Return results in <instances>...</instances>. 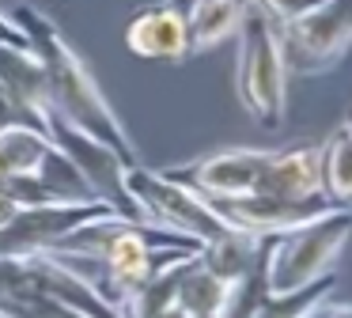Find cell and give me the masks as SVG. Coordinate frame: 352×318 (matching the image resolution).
I'll return each instance as SVG.
<instances>
[{
  "mask_svg": "<svg viewBox=\"0 0 352 318\" xmlns=\"http://www.w3.org/2000/svg\"><path fill=\"white\" fill-rule=\"evenodd\" d=\"M16 23L23 27L27 42H31L34 57L42 65V76H46V98H50V110L54 118L69 121V125L91 133L95 140L110 144L122 159L129 163H140L137 156V144L129 140L122 118L114 114V106L107 103L102 87L95 83L91 68L84 65L76 50L69 45V38L61 34L54 19L38 8H19Z\"/></svg>",
  "mask_w": 352,
  "mask_h": 318,
  "instance_id": "6da1fadb",
  "label": "cell"
},
{
  "mask_svg": "<svg viewBox=\"0 0 352 318\" xmlns=\"http://www.w3.org/2000/svg\"><path fill=\"white\" fill-rule=\"evenodd\" d=\"M349 235H352V212L333 209L318 220L292 227V231L261 239V280H265V292L284 295L318 280L337 262Z\"/></svg>",
  "mask_w": 352,
  "mask_h": 318,
  "instance_id": "7a4b0ae2",
  "label": "cell"
},
{
  "mask_svg": "<svg viewBox=\"0 0 352 318\" xmlns=\"http://www.w3.org/2000/svg\"><path fill=\"white\" fill-rule=\"evenodd\" d=\"M239 65H235V91L243 110L265 129H276L288 110V65H284L276 27L265 12L250 0L243 27H239Z\"/></svg>",
  "mask_w": 352,
  "mask_h": 318,
  "instance_id": "3957f363",
  "label": "cell"
},
{
  "mask_svg": "<svg viewBox=\"0 0 352 318\" xmlns=\"http://www.w3.org/2000/svg\"><path fill=\"white\" fill-rule=\"evenodd\" d=\"M125 182H129V193L137 197V204L144 209L152 227H167V231L190 235L197 242H208L223 231H235V227H228L220 220V212L212 209L208 197H201L197 189H190L186 182L170 178L163 171L133 163Z\"/></svg>",
  "mask_w": 352,
  "mask_h": 318,
  "instance_id": "277c9868",
  "label": "cell"
},
{
  "mask_svg": "<svg viewBox=\"0 0 352 318\" xmlns=\"http://www.w3.org/2000/svg\"><path fill=\"white\" fill-rule=\"evenodd\" d=\"M288 72H329L352 45V0H322L292 23H273Z\"/></svg>",
  "mask_w": 352,
  "mask_h": 318,
  "instance_id": "5b68a950",
  "label": "cell"
},
{
  "mask_svg": "<svg viewBox=\"0 0 352 318\" xmlns=\"http://www.w3.org/2000/svg\"><path fill=\"white\" fill-rule=\"evenodd\" d=\"M269 159H273V151L265 148H228V151H212V156L193 159V163H182V167H167L163 174L186 182L208 201H228V197L258 193Z\"/></svg>",
  "mask_w": 352,
  "mask_h": 318,
  "instance_id": "8992f818",
  "label": "cell"
},
{
  "mask_svg": "<svg viewBox=\"0 0 352 318\" xmlns=\"http://www.w3.org/2000/svg\"><path fill=\"white\" fill-rule=\"evenodd\" d=\"M190 0H160L125 23V50L144 61H186L190 57Z\"/></svg>",
  "mask_w": 352,
  "mask_h": 318,
  "instance_id": "52a82bcc",
  "label": "cell"
},
{
  "mask_svg": "<svg viewBox=\"0 0 352 318\" xmlns=\"http://www.w3.org/2000/svg\"><path fill=\"white\" fill-rule=\"evenodd\" d=\"M0 91L8 98L12 121H27V125L50 133L54 110L46 98V76H42V65L31 45L0 42Z\"/></svg>",
  "mask_w": 352,
  "mask_h": 318,
  "instance_id": "ba28073f",
  "label": "cell"
},
{
  "mask_svg": "<svg viewBox=\"0 0 352 318\" xmlns=\"http://www.w3.org/2000/svg\"><path fill=\"white\" fill-rule=\"evenodd\" d=\"M50 167H69L54 136L27 121H0V186L19 178H46Z\"/></svg>",
  "mask_w": 352,
  "mask_h": 318,
  "instance_id": "9c48e42d",
  "label": "cell"
},
{
  "mask_svg": "<svg viewBox=\"0 0 352 318\" xmlns=\"http://www.w3.org/2000/svg\"><path fill=\"white\" fill-rule=\"evenodd\" d=\"M239 284H243V280H239ZM239 284L235 280H223L220 273H212L197 254H193L190 262L178 265L175 303L190 318H223L231 310V303H235V295H239Z\"/></svg>",
  "mask_w": 352,
  "mask_h": 318,
  "instance_id": "30bf717a",
  "label": "cell"
},
{
  "mask_svg": "<svg viewBox=\"0 0 352 318\" xmlns=\"http://www.w3.org/2000/svg\"><path fill=\"white\" fill-rule=\"evenodd\" d=\"M258 193H273V197L322 193V148L299 144V148H288V151H273Z\"/></svg>",
  "mask_w": 352,
  "mask_h": 318,
  "instance_id": "8fae6325",
  "label": "cell"
},
{
  "mask_svg": "<svg viewBox=\"0 0 352 318\" xmlns=\"http://www.w3.org/2000/svg\"><path fill=\"white\" fill-rule=\"evenodd\" d=\"M250 0H190L186 23H190V53H205L223 38H235L243 27Z\"/></svg>",
  "mask_w": 352,
  "mask_h": 318,
  "instance_id": "7c38bea8",
  "label": "cell"
},
{
  "mask_svg": "<svg viewBox=\"0 0 352 318\" xmlns=\"http://www.w3.org/2000/svg\"><path fill=\"white\" fill-rule=\"evenodd\" d=\"M322 193L344 209L352 204V114L329 144H322Z\"/></svg>",
  "mask_w": 352,
  "mask_h": 318,
  "instance_id": "4fadbf2b",
  "label": "cell"
},
{
  "mask_svg": "<svg viewBox=\"0 0 352 318\" xmlns=\"http://www.w3.org/2000/svg\"><path fill=\"white\" fill-rule=\"evenodd\" d=\"M254 4H258L273 23H292L303 12H311L314 4H322V0H254Z\"/></svg>",
  "mask_w": 352,
  "mask_h": 318,
  "instance_id": "5bb4252c",
  "label": "cell"
},
{
  "mask_svg": "<svg viewBox=\"0 0 352 318\" xmlns=\"http://www.w3.org/2000/svg\"><path fill=\"white\" fill-rule=\"evenodd\" d=\"M23 212H27V209H23V204H19V201H16V197H12V193H8V189L0 186V231H8V227H12V224H16V220H19V216H23Z\"/></svg>",
  "mask_w": 352,
  "mask_h": 318,
  "instance_id": "9a60e30c",
  "label": "cell"
},
{
  "mask_svg": "<svg viewBox=\"0 0 352 318\" xmlns=\"http://www.w3.org/2000/svg\"><path fill=\"white\" fill-rule=\"evenodd\" d=\"M0 42H8V45H31L23 34V27L16 23V15L8 12H0Z\"/></svg>",
  "mask_w": 352,
  "mask_h": 318,
  "instance_id": "2e32d148",
  "label": "cell"
},
{
  "mask_svg": "<svg viewBox=\"0 0 352 318\" xmlns=\"http://www.w3.org/2000/svg\"><path fill=\"white\" fill-rule=\"evenodd\" d=\"M303 318H352V307L349 303H341V307H329V303H318V307L311 310V315Z\"/></svg>",
  "mask_w": 352,
  "mask_h": 318,
  "instance_id": "e0dca14e",
  "label": "cell"
},
{
  "mask_svg": "<svg viewBox=\"0 0 352 318\" xmlns=\"http://www.w3.org/2000/svg\"><path fill=\"white\" fill-rule=\"evenodd\" d=\"M152 318H190V315H186V310L182 307H178V303H170V307H163V310H155V315Z\"/></svg>",
  "mask_w": 352,
  "mask_h": 318,
  "instance_id": "ac0fdd59",
  "label": "cell"
},
{
  "mask_svg": "<svg viewBox=\"0 0 352 318\" xmlns=\"http://www.w3.org/2000/svg\"><path fill=\"white\" fill-rule=\"evenodd\" d=\"M0 318H8V315H0Z\"/></svg>",
  "mask_w": 352,
  "mask_h": 318,
  "instance_id": "d6986e66",
  "label": "cell"
}]
</instances>
